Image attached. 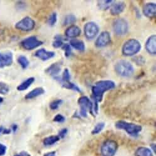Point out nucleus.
Returning a JSON list of instances; mask_svg holds the SVG:
<instances>
[{"mask_svg": "<svg viewBox=\"0 0 156 156\" xmlns=\"http://www.w3.org/2000/svg\"><path fill=\"white\" fill-rule=\"evenodd\" d=\"M115 84L111 80H101L96 82L92 87L93 98L94 102V112L98 114L99 106L98 104L102 100L104 94L108 90L114 89Z\"/></svg>", "mask_w": 156, "mask_h": 156, "instance_id": "obj_1", "label": "nucleus"}, {"mask_svg": "<svg viewBox=\"0 0 156 156\" xmlns=\"http://www.w3.org/2000/svg\"><path fill=\"white\" fill-rule=\"evenodd\" d=\"M114 71L118 76L122 77H129L133 75L134 68L133 65L127 60H119L114 64Z\"/></svg>", "mask_w": 156, "mask_h": 156, "instance_id": "obj_2", "label": "nucleus"}, {"mask_svg": "<svg viewBox=\"0 0 156 156\" xmlns=\"http://www.w3.org/2000/svg\"><path fill=\"white\" fill-rule=\"evenodd\" d=\"M140 43L136 39H130L126 41L122 48V53L124 56H135L141 50Z\"/></svg>", "mask_w": 156, "mask_h": 156, "instance_id": "obj_3", "label": "nucleus"}, {"mask_svg": "<svg viewBox=\"0 0 156 156\" xmlns=\"http://www.w3.org/2000/svg\"><path fill=\"white\" fill-rule=\"evenodd\" d=\"M117 129L125 131L128 134L133 137H136L142 131V126L131 122H128L124 121H119L115 124Z\"/></svg>", "mask_w": 156, "mask_h": 156, "instance_id": "obj_4", "label": "nucleus"}, {"mask_svg": "<svg viewBox=\"0 0 156 156\" xmlns=\"http://www.w3.org/2000/svg\"><path fill=\"white\" fill-rule=\"evenodd\" d=\"M77 103L80 107V114L83 118H87V112H89L93 116L95 115L93 102L88 97L84 96L80 98L77 100Z\"/></svg>", "mask_w": 156, "mask_h": 156, "instance_id": "obj_5", "label": "nucleus"}, {"mask_svg": "<svg viewBox=\"0 0 156 156\" xmlns=\"http://www.w3.org/2000/svg\"><path fill=\"white\" fill-rule=\"evenodd\" d=\"M119 146L118 142L114 140H107L103 142L101 147L102 156H114L118 151Z\"/></svg>", "mask_w": 156, "mask_h": 156, "instance_id": "obj_6", "label": "nucleus"}, {"mask_svg": "<svg viewBox=\"0 0 156 156\" xmlns=\"http://www.w3.org/2000/svg\"><path fill=\"white\" fill-rule=\"evenodd\" d=\"M112 30L117 36H124L129 30L128 22L124 18H118L112 23Z\"/></svg>", "mask_w": 156, "mask_h": 156, "instance_id": "obj_7", "label": "nucleus"}, {"mask_svg": "<svg viewBox=\"0 0 156 156\" xmlns=\"http://www.w3.org/2000/svg\"><path fill=\"white\" fill-rule=\"evenodd\" d=\"M99 32V26L93 21H89L84 26V34L85 37L89 40L94 39Z\"/></svg>", "mask_w": 156, "mask_h": 156, "instance_id": "obj_8", "label": "nucleus"}, {"mask_svg": "<svg viewBox=\"0 0 156 156\" xmlns=\"http://www.w3.org/2000/svg\"><path fill=\"white\" fill-rule=\"evenodd\" d=\"M36 23L34 20L29 16H26L16 23L15 24V28L16 29L22 31L29 32L34 29Z\"/></svg>", "mask_w": 156, "mask_h": 156, "instance_id": "obj_9", "label": "nucleus"}, {"mask_svg": "<svg viewBox=\"0 0 156 156\" xmlns=\"http://www.w3.org/2000/svg\"><path fill=\"white\" fill-rule=\"evenodd\" d=\"M43 44V42L42 41L39 40L36 36H34L24 39L20 43L21 46L23 49L28 51L33 50L36 48L41 46Z\"/></svg>", "mask_w": 156, "mask_h": 156, "instance_id": "obj_10", "label": "nucleus"}, {"mask_svg": "<svg viewBox=\"0 0 156 156\" xmlns=\"http://www.w3.org/2000/svg\"><path fill=\"white\" fill-rule=\"evenodd\" d=\"M111 42V34L108 31H103L99 34L95 41V46L97 48H102L108 46Z\"/></svg>", "mask_w": 156, "mask_h": 156, "instance_id": "obj_11", "label": "nucleus"}, {"mask_svg": "<svg viewBox=\"0 0 156 156\" xmlns=\"http://www.w3.org/2000/svg\"><path fill=\"white\" fill-rule=\"evenodd\" d=\"M13 62V55L10 51L1 53L0 52V68L10 66Z\"/></svg>", "mask_w": 156, "mask_h": 156, "instance_id": "obj_12", "label": "nucleus"}, {"mask_svg": "<svg viewBox=\"0 0 156 156\" xmlns=\"http://www.w3.org/2000/svg\"><path fill=\"white\" fill-rule=\"evenodd\" d=\"M62 66V61H58L53 64H52L46 70L45 72L46 74L52 76L53 78H56L58 77V74L61 72Z\"/></svg>", "mask_w": 156, "mask_h": 156, "instance_id": "obj_13", "label": "nucleus"}, {"mask_svg": "<svg viewBox=\"0 0 156 156\" xmlns=\"http://www.w3.org/2000/svg\"><path fill=\"white\" fill-rule=\"evenodd\" d=\"M34 56L39 58L40 59L46 61L55 56L56 53L54 51H47L44 48L39 49L34 53Z\"/></svg>", "mask_w": 156, "mask_h": 156, "instance_id": "obj_14", "label": "nucleus"}, {"mask_svg": "<svg viewBox=\"0 0 156 156\" xmlns=\"http://www.w3.org/2000/svg\"><path fill=\"white\" fill-rule=\"evenodd\" d=\"M145 49L147 53L151 55L156 54V36L153 34L148 37L146 44Z\"/></svg>", "mask_w": 156, "mask_h": 156, "instance_id": "obj_15", "label": "nucleus"}, {"mask_svg": "<svg viewBox=\"0 0 156 156\" xmlns=\"http://www.w3.org/2000/svg\"><path fill=\"white\" fill-rule=\"evenodd\" d=\"M142 12L148 18H154L156 15V5L154 3H146L142 9Z\"/></svg>", "mask_w": 156, "mask_h": 156, "instance_id": "obj_16", "label": "nucleus"}, {"mask_svg": "<svg viewBox=\"0 0 156 156\" xmlns=\"http://www.w3.org/2000/svg\"><path fill=\"white\" fill-rule=\"evenodd\" d=\"M81 33V30L80 28L76 25H72L68 28L65 31V36L67 37L75 39L76 37L80 36Z\"/></svg>", "mask_w": 156, "mask_h": 156, "instance_id": "obj_17", "label": "nucleus"}, {"mask_svg": "<svg viewBox=\"0 0 156 156\" xmlns=\"http://www.w3.org/2000/svg\"><path fill=\"white\" fill-rule=\"evenodd\" d=\"M126 8V4L124 2H121L114 3L110 8V12L113 16H118L124 11Z\"/></svg>", "mask_w": 156, "mask_h": 156, "instance_id": "obj_18", "label": "nucleus"}, {"mask_svg": "<svg viewBox=\"0 0 156 156\" xmlns=\"http://www.w3.org/2000/svg\"><path fill=\"white\" fill-rule=\"evenodd\" d=\"M44 93H45V90L43 87H38L33 89L30 92H29L27 95L25 96V99H32L44 94Z\"/></svg>", "mask_w": 156, "mask_h": 156, "instance_id": "obj_19", "label": "nucleus"}, {"mask_svg": "<svg viewBox=\"0 0 156 156\" xmlns=\"http://www.w3.org/2000/svg\"><path fill=\"white\" fill-rule=\"evenodd\" d=\"M69 45L71 47L77 51H84L85 50V44L82 40H77V39H72L69 41Z\"/></svg>", "mask_w": 156, "mask_h": 156, "instance_id": "obj_20", "label": "nucleus"}, {"mask_svg": "<svg viewBox=\"0 0 156 156\" xmlns=\"http://www.w3.org/2000/svg\"><path fill=\"white\" fill-rule=\"evenodd\" d=\"M34 81L35 78L34 77H30L28 78L27 80L24 81L17 87V90H19V91H24V90L28 89L34 82Z\"/></svg>", "mask_w": 156, "mask_h": 156, "instance_id": "obj_21", "label": "nucleus"}, {"mask_svg": "<svg viewBox=\"0 0 156 156\" xmlns=\"http://www.w3.org/2000/svg\"><path fill=\"white\" fill-rule=\"evenodd\" d=\"M135 156H154L152 151L146 147H139L134 153Z\"/></svg>", "mask_w": 156, "mask_h": 156, "instance_id": "obj_22", "label": "nucleus"}, {"mask_svg": "<svg viewBox=\"0 0 156 156\" xmlns=\"http://www.w3.org/2000/svg\"><path fill=\"white\" fill-rule=\"evenodd\" d=\"M60 140L59 137L57 136H51L46 137L43 140V144L45 146H50L55 144L57 142Z\"/></svg>", "mask_w": 156, "mask_h": 156, "instance_id": "obj_23", "label": "nucleus"}, {"mask_svg": "<svg viewBox=\"0 0 156 156\" xmlns=\"http://www.w3.org/2000/svg\"><path fill=\"white\" fill-rule=\"evenodd\" d=\"M114 3V1L112 0H107V1H99L98 3V6L99 9L102 10H107L111 7V6Z\"/></svg>", "mask_w": 156, "mask_h": 156, "instance_id": "obj_24", "label": "nucleus"}, {"mask_svg": "<svg viewBox=\"0 0 156 156\" xmlns=\"http://www.w3.org/2000/svg\"><path fill=\"white\" fill-rule=\"evenodd\" d=\"M17 61L20 64L21 67L24 69H27L30 64V61L28 59V58L23 55L18 56V58L17 59Z\"/></svg>", "mask_w": 156, "mask_h": 156, "instance_id": "obj_25", "label": "nucleus"}, {"mask_svg": "<svg viewBox=\"0 0 156 156\" xmlns=\"http://www.w3.org/2000/svg\"><path fill=\"white\" fill-rule=\"evenodd\" d=\"M76 17L74 15H68L64 17L62 22V25L68 26L73 24L76 22Z\"/></svg>", "mask_w": 156, "mask_h": 156, "instance_id": "obj_26", "label": "nucleus"}, {"mask_svg": "<svg viewBox=\"0 0 156 156\" xmlns=\"http://www.w3.org/2000/svg\"><path fill=\"white\" fill-rule=\"evenodd\" d=\"M62 86L64 88H66V89H71V90H74V91H76V92H78V93L81 92V89L79 87H78L77 85L71 83V81H69L68 83L62 84Z\"/></svg>", "mask_w": 156, "mask_h": 156, "instance_id": "obj_27", "label": "nucleus"}, {"mask_svg": "<svg viewBox=\"0 0 156 156\" xmlns=\"http://www.w3.org/2000/svg\"><path fill=\"white\" fill-rule=\"evenodd\" d=\"M105 127V123L103 122H101L98 123L94 127L93 130L92 131V134L96 135L99 134L102 130Z\"/></svg>", "mask_w": 156, "mask_h": 156, "instance_id": "obj_28", "label": "nucleus"}, {"mask_svg": "<svg viewBox=\"0 0 156 156\" xmlns=\"http://www.w3.org/2000/svg\"><path fill=\"white\" fill-rule=\"evenodd\" d=\"M58 19V15L56 12H52L51 15L49 16L48 20V24L50 27H54L57 22Z\"/></svg>", "mask_w": 156, "mask_h": 156, "instance_id": "obj_29", "label": "nucleus"}, {"mask_svg": "<svg viewBox=\"0 0 156 156\" xmlns=\"http://www.w3.org/2000/svg\"><path fill=\"white\" fill-rule=\"evenodd\" d=\"M63 101L62 99H56L51 102L49 104V108L51 110H56L62 105Z\"/></svg>", "mask_w": 156, "mask_h": 156, "instance_id": "obj_30", "label": "nucleus"}, {"mask_svg": "<svg viewBox=\"0 0 156 156\" xmlns=\"http://www.w3.org/2000/svg\"><path fill=\"white\" fill-rule=\"evenodd\" d=\"M64 44L63 43V41H62V38L61 37V36H56L55 37V41L53 43V46L55 48H59L62 46V45Z\"/></svg>", "mask_w": 156, "mask_h": 156, "instance_id": "obj_31", "label": "nucleus"}, {"mask_svg": "<svg viewBox=\"0 0 156 156\" xmlns=\"http://www.w3.org/2000/svg\"><path fill=\"white\" fill-rule=\"evenodd\" d=\"M62 49L64 51L65 56L66 58H69L72 54V48L71 46L69 44H64L62 46Z\"/></svg>", "mask_w": 156, "mask_h": 156, "instance_id": "obj_32", "label": "nucleus"}, {"mask_svg": "<svg viewBox=\"0 0 156 156\" xmlns=\"http://www.w3.org/2000/svg\"><path fill=\"white\" fill-rule=\"evenodd\" d=\"M133 60L137 65H138V66H142V65H144L146 62V59L144 57H143L140 55L134 56Z\"/></svg>", "mask_w": 156, "mask_h": 156, "instance_id": "obj_33", "label": "nucleus"}, {"mask_svg": "<svg viewBox=\"0 0 156 156\" xmlns=\"http://www.w3.org/2000/svg\"><path fill=\"white\" fill-rule=\"evenodd\" d=\"M9 90V86L3 82H0V94H6Z\"/></svg>", "mask_w": 156, "mask_h": 156, "instance_id": "obj_34", "label": "nucleus"}, {"mask_svg": "<svg viewBox=\"0 0 156 156\" xmlns=\"http://www.w3.org/2000/svg\"><path fill=\"white\" fill-rule=\"evenodd\" d=\"M65 120H66V119H65L64 116L62 115V114H58L57 115H56L55 116V118L53 119V121L56 122H58V123H62V122H64L65 121Z\"/></svg>", "mask_w": 156, "mask_h": 156, "instance_id": "obj_35", "label": "nucleus"}, {"mask_svg": "<svg viewBox=\"0 0 156 156\" xmlns=\"http://www.w3.org/2000/svg\"><path fill=\"white\" fill-rule=\"evenodd\" d=\"M68 133V129H66V128L62 129L61 130H60L59 132L58 133V136L59 137V139H63V138H64L65 137H66V136L67 135Z\"/></svg>", "mask_w": 156, "mask_h": 156, "instance_id": "obj_36", "label": "nucleus"}, {"mask_svg": "<svg viewBox=\"0 0 156 156\" xmlns=\"http://www.w3.org/2000/svg\"><path fill=\"white\" fill-rule=\"evenodd\" d=\"M26 7H27V5L23 2H18L16 5V8L18 9L19 10H23Z\"/></svg>", "mask_w": 156, "mask_h": 156, "instance_id": "obj_37", "label": "nucleus"}, {"mask_svg": "<svg viewBox=\"0 0 156 156\" xmlns=\"http://www.w3.org/2000/svg\"><path fill=\"white\" fill-rule=\"evenodd\" d=\"M6 147L2 144H0V156L5 155L6 154Z\"/></svg>", "mask_w": 156, "mask_h": 156, "instance_id": "obj_38", "label": "nucleus"}, {"mask_svg": "<svg viewBox=\"0 0 156 156\" xmlns=\"http://www.w3.org/2000/svg\"><path fill=\"white\" fill-rule=\"evenodd\" d=\"M56 151H52L48 152L44 155V156H56Z\"/></svg>", "mask_w": 156, "mask_h": 156, "instance_id": "obj_39", "label": "nucleus"}, {"mask_svg": "<svg viewBox=\"0 0 156 156\" xmlns=\"http://www.w3.org/2000/svg\"><path fill=\"white\" fill-rule=\"evenodd\" d=\"M11 129H12V131H13L14 133H16V131L18 130V125L14 124L12 125Z\"/></svg>", "mask_w": 156, "mask_h": 156, "instance_id": "obj_40", "label": "nucleus"}, {"mask_svg": "<svg viewBox=\"0 0 156 156\" xmlns=\"http://www.w3.org/2000/svg\"><path fill=\"white\" fill-rule=\"evenodd\" d=\"M11 130L9 129H4L3 131V133L4 134H9L11 133Z\"/></svg>", "mask_w": 156, "mask_h": 156, "instance_id": "obj_41", "label": "nucleus"}, {"mask_svg": "<svg viewBox=\"0 0 156 156\" xmlns=\"http://www.w3.org/2000/svg\"><path fill=\"white\" fill-rule=\"evenodd\" d=\"M20 156H31V155L26 151H23L20 154Z\"/></svg>", "mask_w": 156, "mask_h": 156, "instance_id": "obj_42", "label": "nucleus"}, {"mask_svg": "<svg viewBox=\"0 0 156 156\" xmlns=\"http://www.w3.org/2000/svg\"><path fill=\"white\" fill-rule=\"evenodd\" d=\"M151 146L152 150L154 151V153H155V152H156V151H155V144H154V143H153V144H152L151 145Z\"/></svg>", "mask_w": 156, "mask_h": 156, "instance_id": "obj_43", "label": "nucleus"}, {"mask_svg": "<svg viewBox=\"0 0 156 156\" xmlns=\"http://www.w3.org/2000/svg\"><path fill=\"white\" fill-rule=\"evenodd\" d=\"M3 126H0V133H2L3 131Z\"/></svg>", "mask_w": 156, "mask_h": 156, "instance_id": "obj_44", "label": "nucleus"}, {"mask_svg": "<svg viewBox=\"0 0 156 156\" xmlns=\"http://www.w3.org/2000/svg\"><path fill=\"white\" fill-rule=\"evenodd\" d=\"M3 98H2V97H0V104H1L2 102H3Z\"/></svg>", "mask_w": 156, "mask_h": 156, "instance_id": "obj_45", "label": "nucleus"}, {"mask_svg": "<svg viewBox=\"0 0 156 156\" xmlns=\"http://www.w3.org/2000/svg\"><path fill=\"white\" fill-rule=\"evenodd\" d=\"M14 156H20V154H16V155H15Z\"/></svg>", "mask_w": 156, "mask_h": 156, "instance_id": "obj_46", "label": "nucleus"}]
</instances>
